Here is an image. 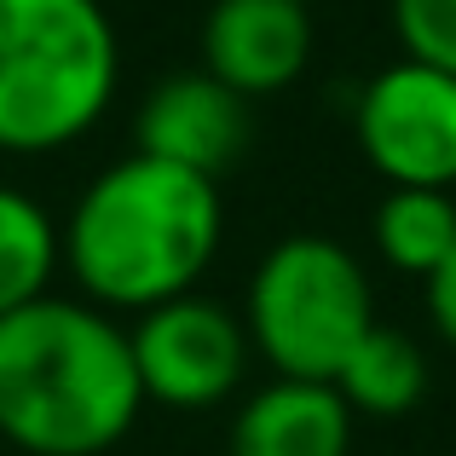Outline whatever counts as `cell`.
Returning a JSON list of instances; mask_svg holds the SVG:
<instances>
[{"label": "cell", "instance_id": "6da1fadb", "mask_svg": "<svg viewBox=\"0 0 456 456\" xmlns=\"http://www.w3.org/2000/svg\"><path fill=\"white\" fill-rule=\"evenodd\" d=\"M220 179L145 151H127L122 162L99 167L58 225L76 295L134 318L197 289L220 255Z\"/></svg>", "mask_w": 456, "mask_h": 456}, {"label": "cell", "instance_id": "7a4b0ae2", "mask_svg": "<svg viewBox=\"0 0 456 456\" xmlns=\"http://www.w3.org/2000/svg\"><path fill=\"white\" fill-rule=\"evenodd\" d=\"M145 387L127 323L81 295L0 318V439L23 456H104L134 434Z\"/></svg>", "mask_w": 456, "mask_h": 456}, {"label": "cell", "instance_id": "3957f363", "mask_svg": "<svg viewBox=\"0 0 456 456\" xmlns=\"http://www.w3.org/2000/svg\"><path fill=\"white\" fill-rule=\"evenodd\" d=\"M122 87V35L99 0H0V151L53 156Z\"/></svg>", "mask_w": 456, "mask_h": 456}, {"label": "cell", "instance_id": "277c9868", "mask_svg": "<svg viewBox=\"0 0 456 456\" xmlns=\"http://www.w3.org/2000/svg\"><path fill=\"white\" fill-rule=\"evenodd\" d=\"M243 330L278 376L335 381L346 353L376 330V295L346 243L295 232L260 255L243 295Z\"/></svg>", "mask_w": 456, "mask_h": 456}, {"label": "cell", "instance_id": "5b68a950", "mask_svg": "<svg viewBox=\"0 0 456 456\" xmlns=\"http://www.w3.org/2000/svg\"><path fill=\"white\" fill-rule=\"evenodd\" d=\"M134 370L145 404L162 411H214L225 404L248 376V330L225 301L208 295H174V301L139 312L127 323Z\"/></svg>", "mask_w": 456, "mask_h": 456}, {"label": "cell", "instance_id": "8992f818", "mask_svg": "<svg viewBox=\"0 0 456 456\" xmlns=\"http://www.w3.org/2000/svg\"><path fill=\"white\" fill-rule=\"evenodd\" d=\"M364 162L387 185L451 191L456 185V76L399 58L364 81L353 104Z\"/></svg>", "mask_w": 456, "mask_h": 456}, {"label": "cell", "instance_id": "52a82bcc", "mask_svg": "<svg viewBox=\"0 0 456 456\" xmlns=\"http://www.w3.org/2000/svg\"><path fill=\"white\" fill-rule=\"evenodd\" d=\"M248 99L232 93L225 81H214L208 69H174L139 99L134 116V151L179 162L191 174L220 179L225 167L243 162L248 151Z\"/></svg>", "mask_w": 456, "mask_h": 456}, {"label": "cell", "instance_id": "ba28073f", "mask_svg": "<svg viewBox=\"0 0 456 456\" xmlns=\"http://www.w3.org/2000/svg\"><path fill=\"white\" fill-rule=\"evenodd\" d=\"M312 64V12L301 0H214L202 18V69L248 104L295 87Z\"/></svg>", "mask_w": 456, "mask_h": 456}, {"label": "cell", "instance_id": "9c48e42d", "mask_svg": "<svg viewBox=\"0 0 456 456\" xmlns=\"http://www.w3.org/2000/svg\"><path fill=\"white\" fill-rule=\"evenodd\" d=\"M353 451V411L330 381L278 376L248 393L232 422L225 456H346Z\"/></svg>", "mask_w": 456, "mask_h": 456}, {"label": "cell", "instance_id": "30bf717a", "mask_svg": "<svg viewBox=\"0 0 456 456\" xmlns=\"http://www.w3.org/2000/svg\"><path fill=\"white\" fill-rule=\"evenodd\" d=\"M330 387L346 399L353 416H376V422H387V416H404V411L422 404L428 358H422V346H416L404 330L376 323V330L346 353V364L335 370Z\"/></svg>", "mask_w": 456, "mask_h": 456}, {"label": "cell", "instance_id": "8fae6325", "mask_svg": "<svg viewBox=\"0 0 456 456\" xmlns=\"http://www.w3.org/2000/svg\"><path fill=\"white\" fill-rule=\"evenodd\" d=\"M58 272H64V243L46 202L18 185H0V318L53 295Z\"/></svg>", "mask_w": 456, "mask_h": 456}, {"label": "cell", "instance_id": "7c38bea8", "mask_svg": "<svg viewBox=\"0 0 456 456\" xmlns=\"http://www.w3.org/2000/svg\"><path fill=\"white\" fill-rule=\"evenodd\" d=\"M370 237H376V255L393 272H411L428 278L456 243V202L451 191H416V185H393L387 197L370 214Z\"/></svg>", "mask_w": 456, "mask_h": 456}, {"label": "cell", "instance_id": "4fadbf2b", "mask_svg": "<svg viewBox=\"0 0 456 456\" xmlns=\"http://www.w3.org/2000/svg\"><path fill=\"white\" fill-rule=\"evenodd\" d=\"M393 35L404 58L456 76V0H393Z\"/></svg>", "mask_w": 456, "mask_h": 456}, {"label": "cell", "instance_id": "5bb4252c", "mask_svg": "<svg viewBox=\"0 0 456 456\" xmlns=\"http://www.w3.org/2000/svg\"><path fill=\"white\" fill-rule=\"evenodd\" d=\"M422 295H428V318H434V330L456 346V243H451V255L422 278Z\"/></svg>", "mask_w": 456, "mask_h": 456}, {"label": "cell", "instance_id": "9a60e30c", "mask_svg": "<svg viewBox=\"0 0 456 456\" xmlns=\"http://www.w3.org/2000/svg\"><path fill=\"white\" fill-rule=\"evenodd\" d=\"M301 6H312V0H301Z\"/></svg>", "mask_w": 456, "mask_h": 456}]
</instances>
